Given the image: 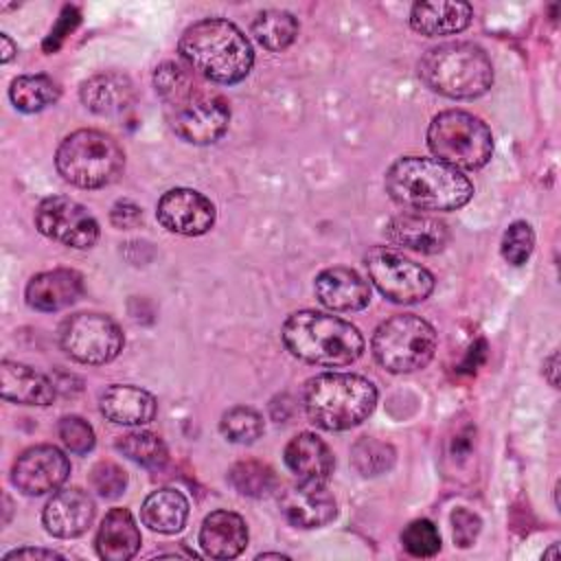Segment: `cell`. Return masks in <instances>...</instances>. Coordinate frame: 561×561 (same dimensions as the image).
<instances>
[{
	"label": "cell",
	"mask_w": 561,
	"mask_h": 561,
	"mask_svg": "<svg viewBox=\"0 0 561 561\" xmlns=\"http://www.w3.org/2000/svg\"><path fill=\"white\" fill-rule=\"evenodd\" d=\"M364 265L368 270V278L373 280V285L390 302L416 305L423 302L434 291L432 272L392 248H370L364 256Z\"/></svg>",
	"instance_id": "cell-9"
},
{
	"label": "cell",
	"mask_w": 561,
	"mask_h": 561,
	"mask_svg": "<svg viewBox=\"0 0 561 561\" xmlns=\"http://www.w3.org/2000/svg\"><path fill=\"white\" fill-rule=\"evenodd\" d=\"M75 11H77L75 7H66V9H64V13H61V18H59V24H57V28H53V31H50V37L46 39L44 48H48V46H50V42H53V50H55V48L59 46V42H61L64 33L72 31V26H75L79 20H75V22H68V18H72V13H75Z\"/></svg>",
	"instance_id": "cell-42"
},
{
	"label": "cell",
	"mask_w": 561,
	"mask_h": 561,
	"mask_svg": "<svg viewBox=\"0 0 561 561\" xmlns=\"http://www.w3.org/2000/svg\"><path fill=\"white\" fill-rule=\"evenodd\" d=\"M436 344L434 327L414 313H397L383 320L370 340L377 364L394 375L425 368L436 353Z\"/></svg>",
	"instance_id": "cell-7"
},
{
	"label": "cell",
	"mask_w": 561,
	"mask_h": 561,
	"mask_svg": "<svg viewBox=\"0 0 561 561\" xmlns=\"http://www.w3.org/2000/svg\"><path fill=\"white\" fill-rule=\"evenodd\" d=\"M298 20L285 9H265L252 20L254 39L272 53H280L291 46L298 37Z\"/></svg>",
	"instance_id": "cell-29"
},
{
	"label": "cell",
	"mask_w": 561,
	"mask_h": 561,
	"mask_svg": "<svg viewBox=\"0 0 561 561\" xmlns=\"http://www.w3.org/2000/svg\"><path fill=\"white\" fill-rule=\"evenodd\" d=\"M2 559L4 561H13V559H64V554H59L55 550H46V548H15V550L7 552Z\"/></svg>",
	"instance_id": "cell-41"
},
{
	"label": "cell",
	"mask_w": 561,
	"mask_h": 561,
	"mask_svg": "<svg viewBox=\"0 0 561 561\" xmlns=\"http://www.w3.org/2000/svg\"><path fill=\"white\" fill-rule=\"evenodd\" d=\"M79 99L90 112L114 116L127 112L136 103V88L123 72H99L81 83Z\"/></svg>",
	"instance_id": "cell-21"
},
{
	"label": "cell",
	"mask_w": 561,
	"mask_h": 561,
	"mask_svg": "<svg viewBox=\"0 0 561 561\" xmlns=\"http://www.w3.org/2000/svg\"><path fill=\"white\" fill-rule=\"evenodd\" d=\"M140 530L127 508H110L96 533V554L103 561H127L140 548Z\"/></svg>",
	"instance_id": "cell-26"
},
{
	"label": "cell",
	"mask_w": 561,
	"mask_h": 561,
	"mask_svg": "<svg viewBox=\"0 0 561 561\" xmlns=\"http://www.w3.org/2000/svg\"><path fill=\"white\" fill-rule=\"evenodd\" d=\"M180 57L213 83L243 81L254 66V50L243 31L224 18H204L186 26L178 42Z\"/></svg>",
	"instance_id": "cell-2"
},
{
	"label": "cell",
	"mask_w": 561,
	"mask_h": 561,
	"mask_svg": "<svg viewBox=\"0 0 561 561\" xmlns=\"http://www.w3.org/2000/svg\"><path fill=\"white\" fill-rule=\"evenodd\" d=\"M256 559H289L287 554H280V552H263V554H259Z\"/></svg>",
	"instance_id": "cell-45"
},
{
	"label": "cell",
	"mask_w": 561,
	"mask_h": 561,
	"mask_svg": "<svg viewBox=\"0 0 561 561\" xmlns=\"http://www.w3.org/2000/svg\"><path fill=\"white\" fill-rule=\"evenodd\" d=\"M401 543L408 554L427 559L440 550V533L430 519H414L403 528Z\"/></svg>",
	"instance_id": "cell-35"
},
{
	"label": "cell",
	"mask_w": 561,
	"mask_h": 561,
	"mask_svg": "<svg viewBox=\"0 0 561 561\" xmlns=\"http://www.w3.org/2000/svg\"><path fill=\"white\" fill-rule=\"evenodd\" d=\"M18 53V46L13 44V39L7 33H0V61L9 64Z\"/></svg>",
	"instance_id": "cell-44"
},
{
	"label": "cell",
	"mask_w": 561,
	"mask_h": 561,
	"mask_svg": "<svg viewBox=\"0 0 561 561\" xmlns=\"http://www.w3.org/2000/svg\"><path fill=\"white\" fill-rule=\"evenodd\" d=\"M383 234L390 243L419 254H438L449 243L447 224L419 210H405L394 215L386 224Z\"/></svg>",
	"instance_id": "cell-16"
},
{
	"label": "cell",
	"mask_w": 561,
	"mask_h": 561,
	"mask_svg": "<svg viewBox=\"0 0 561 561\" xmlns=\"http://www.w3.org/2000/svg\"><path fill=\"white\" fill-rule=\"evenodd\" d=\"M473 20V9L462 0H434L416 2L410 11L412 31L425 37L454 35L465 31Z\"/></svg>",
	"instance_id": "cell-25"
},
{
	"label": "cell",
	"mask_w": 561,
	"mask_h": 561,
	"mask_svg": "<svg viewBox=\"0 0 561 561\" xmlns=\"http://www.w3.org/2000/svg\"><path fill=\"white\" fill-rule=\"evenodd\" d=\"M171 129L191 145L217 142L230 123V105L219 94L193 92L186 101L171 107Z\"/></svg>",
	"instance_id": "cell-12"
},
{
	"label": "cell",
	"mask_w": 561,
	"mask_h": 561,
	"mask_svg": "<svg viewBox=\"0 0 561 561\" xmlns=\"http://www.w3.org/2000/svg\"><path fill=\"white\" fill-rule=\"evenodd\" d=\"M156 217L169 232L184 237L206 234L215 226V204L195 188H169L156 206Z\"/></svg>",
	"instance_id": "cell-14"
},
{
	"label": "cell",
	"mask_w": 561,
	"mask_h": 561,
	"mask_svg": "<svg viewBox=\"0 0 561 561\" xmlns=\"http://www.w3.org/2000/svg\"><path fill=\"white\" fill-rule=\"evenodd\" d=\"M35 228L68 248L88 250L99 241V224L88 208L70 197H44L35 208Z\"/></svg>",
	"instance_id": "cell-11"
},
{
	"label": "cell",
	"mask_w": 561,
	"mask_h": 561,
	"mask_svg": "<svg viewBox=\"0 0 561 561\" xmlns=\"http://www.w3.org/2000/svg\"><path fill=\"white\" fill-rule=\"evenodd\" d=\"M94 519V500L79 486L57 491L42 511V524L48 535L75 539L83 535Z\"/></svg>",
	"instance_id": "cell-17"
},
{
	"label": "cell",
	"mask_w": 561,
	"mask_h": 561,
	"mask_svg": "<svg viewBox=\"0 0 561 561\" xmlns=\"http://www.w3.org/2000/svg\"><path fill=\"white\" fill-rule=\"evenodd\" d=\"M116 449L125 458L134 460L140 467H147V469H160V467H164V462L169 458L164 440L149 430H134V432L118 436Z\"/></svg>",
	"instance_id": "cell-31"
},
{
	"label": "cell",
	"mask_w": 561,
	"mask_h": 561,
	"mask_svg": "<svg viewBox=\"0 0 561 561\" xmlns=\"http://www.w3.org/2000/svg\"><path fill=\"white\" fill-rule=\"evenodd\" d=\"M90 486L107 500L118 497L127 486V473L112 460H101L90 471Z\"/></svg>",
	"instance_id": "cell-38"
},
{
	"label": "cell",
	"mask_w": 561,
	"mask_h": 561,
	"mask_svg": "<svg viewBox=\"0 0 561 561\" xmlns=\"http://www.w3.org/2000/svg\"><path fill=\"white\" fill-rule=\"evenodd\" d=\"M59 344L75 362L101 366L118 357L125 337L105 313H75L61 322Z\"/></svg>",
	"instance_id": "cell-10"
},
{
	"label": "cell",
	"mask_w": 561,
	"mask_h": 561,
	"mask_svg": "<svg viewBox=\"0 0 561 561\" xmlns=\"http://www.w3.org/2000/svg\"><path fill=\"white\" fill-rule=\"evenodd\" d=\"M142 221V208L131 199H118L110 210V224L121 230H129L140 226Z\"/></svg>",
	"instance_id": "cell-40"
},
{
	"label": "cell",
	"mask_w": 561,
	"mask_h": 561,
	"mask_svg": "<svg viewBox=\"0 0 561 561\" xmlns=\"http://www.w3.org/2000/svg\"><path fill=\"white\" fill-rule=\"evenodd\" d=\"M101 414L116 425H147L158 412L156 397L145 388L114 383L99 399Z\"/></svg>",
	"instance_id": "cell-23"
},
{
	"label": "cell",
	"mask_w": 561,
	"mask_h": 561,
	"mask_svg": "<svg viewBox=\"0 0 561 561\" xmlns=\"http://www.w3.org/2000/svg\"><path fill=\"white\" fill-rule=\"evenodd\" d=\"M313 291L322 307L340 313L362 311L370 302L368 283L355 270L344 265L322 270L316 276Z\"/></svg>",
	"instance_id": "cell-18"
},
{
	"label": "cell",
	"mask_w": 561,
	"mask_h": 561,
	"mask_svg": "<svg viewBox=\"0 0 561 561\" xmlns=\"http://www.w3.org/2000/svg\"><path fill=\"white\" fill-rule=\"evenodd\" d=\"M228 482L232 489L245 497H267L278 489V478L274 469L261 460L234 462L228 471Z\"/></svg>",
	"instance_id": "cell-30"
},
{
	"label": "cell",
	"mask_w": 561,
	"mask_h": 561,
	"mask_svg": "<svg viewBox=\"0 0 561 561\" xmlns=\"http://www.w3.org/2000/svg\"><path fill=\"white\" fill-rule=\"evenodd\" d=\"M427 147L436 160L456 169H480L493 156V134L482 118L465 110H445L427 127Z\"/></svg>",
	"instance_id": "cell-8"
},
{
	"label": "cell",
	"mask_w": 561,
	"mask_h": 561,
	"mask_svg": "<svg viewBox=\"0 0 561 561\" xmlns=\"http://www.w3.org/2000/svg\"><path fill=\"white\" fill-rule=\"evenodd\" d=\"M70 476L68 456L55 445H35L24 449L13 467L11 482L24 495H46L57 491Z\"/></svg>",
	"instance_id": "cell-13"
},
{
	"label": "cell",
	"mask_w": 561,
	"mask_h": 561,
	"mask_svg": "<svg viewBox=\"0 0 561 561\" xmlns=\"http://www.w3.org/2000/svg\"><path fill=\"white\" fill-rule=\"evenodd\" d=\"M55 167L66 182L79 188H103L123 173L125 151L105 131L77 129L59 142Z\"/></svg>",
	"instance_id": "cell-6"
},
{
	"label": "cell",
	"mask_w": 561,
	"mask_h": 561,
	"mask_svg": "<svg viewBox=\"0 0 561 561\" xmlns=\"http://www.w3.org/2000/svg\"><path fill=\"white\" fill-rule=\"evenodd\" d=\"M83 294V276L77 270L57 267L35 274L26 285V302L35 311H59Z\"/></svg>",
	"instance_id": "cell-19"
},
{
	"label": "cell",
	"mask_w": 561,
	"mask_h": 561,
	"mask_svg": "<svg viewBox=\"0 0 561 561\" xmlns=\"http://www.w3.org/2000/svg\"><path fill=\"white\" fill-rule=\"evenodd\" d=\"M383 184L397 204L419 213L458 210L473 197V184L460 169L423 156L394 160Z\"/></svg>",
	"instance_id": "cell-1"
},
{
	"label": "cell",
	"mask_w": 561,
	"mask_h": 561,
	"mask_svg": "<svg viewBox=\"0 0 561 561\" xmlns=\"http://www.w3.org/2000/svg\"><path fill=\"white\" fill-rule=\"evenodd\" d=\"M199 546L210 559H234L248 546V526L232 511H213L199 526Z\"/></svg>",
	"instance_id": "cell-22"
},
{
	"label": "cell",
	"mask_w": 561,
	"mask_h": 561,
	"mask_svg": "<svg viewBox=\"0 0 561 561\" xmlns=\"http://www.w3.org/2000/svg\"><path fill=\"white\" fill-rule=\"evenodd\" d=\"M0 394L20 405H50L57 397V388L35 368L4 359L0 364Z\"/></svg>",
	"instance_id": "cell-24"
},
{
	"label": "cell",
	"mask_w": 561,
	"mask_h": 561,
	"mask_svg": "<svg viewBox=\"0 0 561 561\" xmlns=\"http://www.w3.org/2000/svg\"><path fill=\"white\" fill-rule=\"evenodd\" d=\"M394 456L397 454L390 443H383V440H377L370 436L359 438L351 447V462L366 478L381 476V473L390 471L394 465Z\"/></svg>",
	"instance_id": "cell-34"
},
{
	"label": "cell",
	"mask_w": 561,
	"mask_h": 561,
	"mask_svg": "<svg viewBox=\"0 0 561 561\" xmlns=\"http://www.w3.org/2000/svg\"><path fill=\"white\" fill-rule=\"evenodd\" d=\"M57 434H59L64 447L70 454L83 456V454H88L94 447V430H92V425L85 419L77 416V414L64 416L59 421V425H57Z\"/></svg>",
	"instance_id": "cell-37"
},
{
	"label": "cell",
	"mask_w": 561,
	"mask_h": 561,
	"mask_svg": "<svg viewBox=\"0 0 561 561\" xmlns=\"http://www.w3.org/2000/svg\"><path fill=\"white\" fill-rule=\"evenodd\" d=\"M153 88H156L158 96L169 105V110L180 105L193 92L199 90L195 85L191 72L182 64H175V61H162L153 70Z\"/></svg>",
	"instance_id": "cell-32"
},
{
	"label": "cell",
	"mask_w": 561,
	"mask_h": 561,
	"mask_svg": "<svg viewBox=\"0 0 561 561\" xmlns=\"http://www.w3.org/2000/svg\"><path fill=\"white\" fill-rule=\"evenodd\" d=\"M377 405V388L355 373H320L302 386L307 419L327 432H344L364 423Z\"/></svg>",
	"instance_id": "cell-3"
},
{
	"label": "cell",
	"mask_w": 561,
	"mask_h": 561,
	"mask_svg": "<svg viewBox=\"0 0 561 561\" xmlns=\"http://www.w3.org/2000/svg\"><path fill=\"white\" fill-rule=\"evenodd\" d=\"M419 77L447 99H478L493 85V64L473 42H447L423 53Z\"/></svg>",
	"instance_id": "cell-5"
},
{
	"label": "cell",
	"mask_w": 561,
	"mask_h": 561,
	"mask_svg": "<svg viewBox=\"0 0 561 561\" xmlns=\"http://www.w3.org/2000/svg\"><path fill=\"white\" fill-rule=\"evenodd\" d=\"M535 248V232L530 228V224L526 221H513L504 234H502V243H500V252L502 259L511 265H524Z\"/></svg>",
	"instance_id": "cell-36"
},
{
	"label": "cell",
	"mask_w": 561,
	"mask_h": 561,
	"mask_svg": "<svg viewBox=\"0 0 561 561\" xmlns=\"http://www.w3.org/2000/svg\"><path fill=\"white\" fill-rule=\"evenodd\" d=\"M142 524L162 535H175L188 519V500L178 489H158L149 493L140 506Z\"/></svg>",
	"instance_id": "cell-27"
},
{
	"label": "cell",
	"mask_w": 561,
	"mask_h": 561,
	"mask_svg": "<svg viewBox=\"0 0 561 561\" xmlns=\"http://www.w3.org/2000/svg\"><path fill=\"white\" fill-rule=\"evenodd\" d=\"M283 517L296 528H320L335 519L337 502L327 491V484L300 482L289 484L278 495Z\"/></svg>",
	"instance_id": "cell-15"
},
{
	"label": "cell",
	"mask_w": 561,
	"mask_h": 561,
	"mask_svg": "<svg viewBox=\"0 0 561 561\" xmlns=\"http://www.w3.org/2000/svg\"><path fill=\"white\" fill-rule=\"evenodd\" d=\"M451 528H454V541L456 546L460 548H469L476 543L478 535H480V528H482V522L476 513H471L469 508L460 506L451 513Z\"/></svg>",
	"instance_id": "cell-39"
},
{
	"label": "cell",
	"mask_w": 561,
	"mask_h": 561,
	"mask_svg": "<svg viewBox=\"0 0 561 561\" xmlns=\"http://www.w3.org/2000/svg\"><path fill=\"white\" fill-rule=\"evenodd\" d=\"M283 458L287 469L300 482H311V484H327L335 467L329 445L311 432L296 434L287 443Z\"/></svg>",
	"instance_id": "cell-20"
},
{
	"label": "cell",
	"mask_w": 561,
	"mask_h": 561,
	"mask_svg": "<svg viewBox=\"0 0 561 561\" xmlns=\"http://www.w3.org/2000/svg\"><path fill=\"white\" fill-rule=\"evenodd\" d=\"M280 335L294 357L316 366H348L364 353V337L355 324L313 309L291 313Z\"/></svg>",
	"instance_id": "cell-4"
},
{
	"label": "cell",
	"mask_w": 561,
	"mask_h": 561,
	"mask_svg": "<svg viewBox=\"0 0 561 561\" xmlns=\"http://www.w3.org/2000/svg\"><path fill=\"white\" fill-rule=\"evenodd\" d=\"M263 430V416L250 405L228 408L219 421V432L226 436V440L237 445H250L259 440Z\"/></svg>",
	"instance_id": "cell-33"
},
{
	"label": "cell",
	"mask_w": 561,
	"mask_h": 561,
	"mask_svg": "<svg viewBox=\"0 0 561 561\" xmlns=\"http://www.w3.org/2000/svg\"><path fill=\"white\" fill-rule=\"evenodd\" d=\"M543 375L552 388H559V351H552L550 357L543 362Z\"/></svg>",
	"instance_id": "cell-43"
},
{
	"label": "cell",
	"mask_w": 561,
	"mask_h": 561,
	"mask_svg": "<svg viewBox=\"0 0 561 561\" xmlns=\"http://www.w3.org/2000/svg\"><path fill=\"white\" fill-rule=\"evenodd\" d=\"M543 557H554V559H557V543H552V548H550Z\"/></svg>",
	"instance_id": "cell-46"
},
{
	"label": "cell",
	"mask_w": 561,
	"mask_h": 561,
	"mask_svg": "<svg viewBox=\"0 0 561 561\" xmlns=\"http://www.w3.org/2000/svg\"><path fill=\"white\" fill-rule=\"evenodd\" d=\"M61 96L59 83L48 75H20L11 81L9 99L24 114L42 112Z\"/></svg>",
	"instance_id": "cell-28"
}]
</instances>
